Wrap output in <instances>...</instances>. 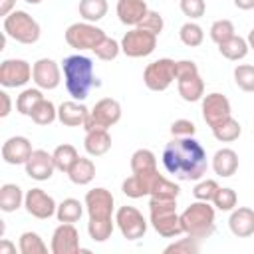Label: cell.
<instances>
[{
    "label": "cell",
    "instance_id": "1",
    "mask_svg": "<svg viewBox=\"0 0 254 254\" xmlns=\"http://www.w3.org/2000/svg\"><path fill=\"white\" fill-rule=\"evenodd\" d=\"M163 165L179 181H200L206 175L208 157L194 137H173L163 149Z\"/></svg>",
    "mask_w": 254,
    "mask_h": 254
},
{
    "label": "cell",
    "instance_id": "2",
    "mask_svg": "<svg viewBox=\"0 0 254 254\" xmlns=\"http://www.w3.org/2000/svg\"><path fill=\"white\" fill-rule=\"evenodd\" d=\"M62 71H64V81H65L67 93L77 101H83L93 87L101 85V81L93 73V62L87 56L73 54V56L64 58Z\"/></svg>",
    "mask_w": 254,
    "mask_h": 254
},
{
    "label": "cell",
    "instance_id": "3",
    "mask_svg": "<svg viewBox=\"0 0 254 254\" xmlns=\"http://www.w3.org/2000/svg\"><path fill=\"white\" fill-rule=\"evenodd\" d=\"M181 226L183 234L192 236L196 240L212 236L216 228L214 218V206L208 204V200H194L181 212Z\"/></svg>",
    "mask_w": 254,
    "mask_h": 254
},
{
    "label": "cell",
    "instance_id": "4",
    "mask_svg": "<svg viewBox=\"0 0 254 254\" xmlns=\"http://www.w3.org/2000/svg\"><path fill=\"white\" fill-rule=\"evenodd\" d=\"M149 214L153 228L165 236L175 238L183 234L181 214L177 212V198H149Z\"/></svg>",
    "mask_w": 254,
    "mask_h": 254
},
{
    "label": "cell",
    "instance_id": "5",
    "mask_svg": "<svg viewBox=\"0 0 254 254\" xmlns=\"http://www.w3.org/2000/svg\"><path fill=\"white\" fill-rule=\"evenodd\" d=\"M2 26H4V34L8 38H12L18 44H26V46L36 44L42 34L40 24L24 10H14L8 16H4Z\"/></svg>",
    "mask_w": 254,
    "mask_h": 254
},
{
    "label": "cell",
    "instance_id": "6",
    "mask_svg": "<svg viewBox=\"0 0 254 254\" xmlns=\"http://www.w3.org/2000/svg\"><path fill=\"white\" fill-rule=\"evenodd\" d=\"M177 89L179 95L189 103L200 101L204 97V81L192 60L177 62Z\"/></svg>",
    "mask_w": 254,
    "mask_h": 254
},
{
    "label": "cell",
    "instance_id": "7",
    "mask_svg": "<svg viewBox=\"0 0 254 254\" xmlns=\"http://www.w3.org/2000/svg\"><path fill=\"white\" fill-rule=\"evenodd\" d=\"M143 81L151 91H165L173 81H177V62L171 58L151 62L143 71Z\"/></svg>",
    "mask_w": 254,
    "mask_h": 254
},
{
    "label": "cell",
    "instance_id": "8",
    "mask_svg": "<svg viewBox=\"0 0 254 254\" xmlns=\"http://www.w3.org/2000/svg\"><path fill=\"white\" fill-rule=\"evenodd\" d=\"M64 36H65V42L69 48L83 52V50H93L97 44H101L105 38V32L101 28H97L95 24L83 20V22H75V24L67 26Z\"/></svg>",
    "mask_w": 254,
    "mask_h": 254
},
{
    "label": "cell",
    "instance_id": "9",
    "mask_svg": "<svg viewBox=\"0 0 254 254\" xmlns=\"http://www.w3.org/2000/svg\"><path fill=\"white\" fill-rule=\"evenodd\" d=\"M119 119H121V103L113 97H103L89 109V115L85 119L83 129L85 131L95 129V127L97 129H109L115 123H119Z\"/></svg>",
    "mask_w": 254,
    "mask_h": 254
},
{
    "label": "cell",
    "instance_id": "10",
    "mask_svg": "<svg viewBox=\"0 0 254 254\" xmlns=\"http://www.w3.org/2000/svg\"><path fill=\"white\" fill-rule=\"evenodd\" d=\"M157 38L159 36H155V34H151L147 30L131 28L121 38V52L127 58H147V56H151L155 52Z\"/></svg>",
    "mask_w": 254,
    "mask_h": 254
},
{
    "label": "cell",
    "instance_id": "11",
    "mask_svg": "<svg viewBox=\"0 0 254 254\" xmlns=\"http://www.w3.org/2000/svg\"><path fill=\"white\" fill-rule=\"evenodd\" d=\"M115 224L127 240H139L147 232V220L135 206H119L115 212Z\"/></svg>",
    "mask_w": 254,
    "mask_h": 254
},
{
    "label": "cell",
    "instance_id": "12",
    "mask_svg": "<svg viewBox=\"0 0 254 254\" xmlns=\"http://www.w3.org/2000/svg\"><path fill=\"white\" fill-rule=\"evenodd\" d=\"M83 204H85V210H87L91 220H109V218H113L115 198L103 187H95V189L87 190Z\"/></svg>",
    "mask_w": 254,
    "mask_h": 254
},
{
    "label": "cell",
    "instance_id": "13",
    "mask_svg": "<svg viewBox=\"0 0 254 254\" xmlns=\"http://www.w3.org/2000/svg\"><path fill=\"white\" fill-rule=\"evenodd\" d=\"M200 101H202V107H200L202 119H204V123L210 129L216 127L218 123H222L224 119H228L232 115V107H230L228 97L218 93V91H212V93L204 95Z\"/></svg>",
    "mask_w": 254,
    "mask_h": 254
},
{
    "label": "cell",
    "instance_id": "14",
    "mask_svg": "<svg viewBox=\"0 0 254 254\" xmlns=\"http://www.w3.org/2000/svg\"><path fill=\"white\" fill-rule=\"evenodd\" d=\"M32 79V65L26 60L12 58L0 64V83L4 87H22Z\"/></svg>",
    "mask_w": 254,
    "mask_h": 254
},
{
    "label": "cell",
    "instance_id": "15",
    "mask_svg": "<svg viewBox=\"0 0 254 254\" xmlns=\"http://www.w3.org/2000/svg\"><path fill=\"white\" fill-rule=\"evenodd\" d=\"M24 206L28 210V214H32L34 218H40V220H46L50 216L56 214L58 210V204L54 200L52 194H48L44 189H30L24 196Z\"/></svg>",
    "mask_w": 254,
    "mask_h": 254
},
{
    "label": "cell",
    "instance_id": "16",
    "mask_svg": "<svg viewBox=\"0 0 254 254\" xmlns=\"http://www.w3.org/2000/svg\"><path fill=\"white\" fill-rule=\"evenodd\" d=\"M32 79L40 89H56L62 81V65L52 58H40L32 65Z\"/></svg>",
    "mask_w": 254,
    "mask_h": 254
},
{
    "label": "cell",
    "instance_id": "17",
    "mask_svg": "<svg viewBox=\"0 0 254 254\" xmlns=\"http://www.w3.org/2000/svg\"><path fill=\"white\" fill-rule=\"evenodd\" d=\"M79 232L71 222H62L54 234H52V242H50V250L54 254H75L79 252Z\"/></svg>",
    "mask_w": 254,
    "mask_h": 254
},
{
    "label": "cell",
    "instance_id": "18",
    "mask_svg": "<svg viewBox=\"0 0 254 254\" xmlns=\"http://www.w3.org/2000/svg\"><path fill=\"white\" fill-rule=\"evenodd\" d=\"M24 169H26V175L30 179L40 181V183L52 179L54 171H58L56 169V163H54V155L48 153V151H44V149H34L32 155H30V159L26 161Z\"/></svg>",
    "mask_w": 254,
    "mask_h": 254
},
{
    "label": "cell",
    "instance_id": "19",
    "mask_svg": "<svg viewBox=\"0 0 254 254\" xmlns=\"http://www.w3.org/2000/svg\"><path fill=\"white\" fill-rule=\"evenodd\" d=\"M32 143L24 135H14L4 141L2 145V159L8 165H26V161L32 155Z\"/></svg>",
    "mask_w": 254,
    "mask_h": 254
},
{
    "label": "cell",
    "instance_id": "20",
    "mask_svg": "<svg viewBox=\"0 0 254 254\" xmlns=\"http://www.w3.org/2000/svg\"><path fill=\"white\" fill-rule=\"evenodd\" d=\"M115 12H117V18L121 24L137 28L143 22V18L147 16L149 6L145 0H117Z\"/></svg>",
    "mask_w": 254,
    "mask_h": 254
},
{
    "label": "cell",
    "instance_id": "21",
    "mask_svg": "<svg viewBox=\"0 0 254 254\" xmlns=\"http://www.w3.org/2000/svg\"><path fill=\"white\" fill-rule=\"evenodd\" d=\"M157 177H159V171L149 173V175H137V173H133L131 177H127V179L123 181L121 190H123V194L129 196V198H143V196H149Z\"/></svg>",
    "mask_w": 254,
    "mask_h": 254
},
{
    "label": "cell",
    "instance_id": "22",
    "mask_svg": "<svg viewBox=\"0 0 254 254\" xmlns=\"http://www.w3.org/2000/svg\"><path fill=\"white\" fill-rule=\"evenodd\" d=\"M87 115H89V109L77 99L64 101L58 107V121L62 125H65V127H83Z\"/></svg>",
    "mask_w": 254,
    "mask_h": 254
},
{
    "label": "cell",
    "instance_id": "23",
    "mask_svg": "<svg viewBox=\"0 0 254 254\" xmlns=\"http://www.w3.org/2000/svg\"><path fill=\"white\" fill-rule=\"evenodd\" d=\"M228 228L238 238H248L254 234V210L248 206H238L230 210Z\"/></svg>",
    "mask_w": 254,
    "mask_h": 254
},
{
    "label": "cell",
    "instance_id": "24",
    "mask_svg": "<svg viewBox=\"0 0 254 254\" xmlns=\"http://www.w3.org/2000/svg\"><path fill=\"white\" fill-rule=\"evenodd\" d=\"M212 171L222 177V179H228L232 177L236 171H238V153L234 149H228V147H222L214 153L212 157V163H210Z\"/></svg>",
    "mask_w": 254,
    "mask_h": 254
},
{
    "label": "cell",
    "instance_id": "25",
    "mask_svg": "<svg viewBox=\"0 0 254 254\" xmlns=\"http://www.w3.org/2000/svg\"><path fill=\"white\" fill-rule=\"evenodd\" d=\"M83 147L85 153L89 157H101L111 149V135L107 129H89L85 131V139H83Z\"/></svg>",
    "mask_w": 254,
    "mask_h": 254
},
{
    "label": "cell",
    "instance_id": "26",
    "mask_svg": "<svg viewBox=\"0 0 254 254\" xmlns=\"http://www.w3.org/2000/svg\"><path fill=\"white\" fill-rule=\"evenodd\" d=\"M67 177L73 185H79V187L89 185L95 179V163L87 157H79L73 163V167L67 171Z\"/></svg>",
    "mask_w": 254,
    "mask_h": 254
},
{
    "label": "cell",
    "instance_id": "27",
    "mask_svg": "<svg viewBox=\"0 0 254 254\" xmlns=\"http://www.w3.org/2000/svg\"><path fill=\"white\" fill-rule=\"evenodd\" d=\"M24 192L18 185L6 183L0 187V210L2 212H14L24 204Z\"/></svg>",
    "mask_w": 254,
    "mask_h": 254
},
{
    "label": "cell",
    "instance_id": "28",
    "mask_svg": "<svg viewBox=\"0 0 254 254\" xmlns=\"http://www.w3.org/2000/svg\"><path fill=\"white\" fill-rule=\"evenodd\" d=\"M248 50H250V46H248L246 38L236 36V34H234L230 40H226L224 44L218 46L220 56H224V58L230 60V62H240V60H244V58L248 56Z\"/></svg>",
    "mask_w": 254,
    "mask_h": 254
},
{
    "label": "cell",
    "instance_id": "29",
    "mask_svg": "<svg viewBox=\"0 0 254 254\" xmlns=\"http://www.w3.org/2000/svg\"><path fill=\"white\" fill-rule=\"evenodd\" d=\"M155 171H159V169H157V157H155L153 151H149V149H137L131 155V173L149 175V173H155Z\"/></svg>",
    "mask_w": 254,
    "mask_h": 254
},
{
    "label": "cell",
    "instance_id": "30",
    "mask_svg": "<svg viewBox=\"0 0 254 254\" xmlns=\"http://www.w3.org/2000/svg\"><path fill=\"white\" fill-rule=\"evenodd\" d=\"M52 155H54L56 169L62 171V173H65V175H67V171L73 167V163L79 159L77 149H75L73 145H69V143H62V145H58V147L54 149Z\"/></svg>",
    "mask_w": 254,
    "mask_h": 254
},
{
    "label": "cell",
    "instance_id": "31",
    "mask_svg": "<svg viewBox=\"0 0 254 254\" xmlns=\"http://www.w3.org/2000/svg\"><path fill=\"white\" fill-rule=\"evenodd\" d=\"M212 135L220 143H232V141H236L242 135V125L238 123V119H234L230 115L228 119H224L222 123H218L216 127H212Z\"/></svg>",
    "mask_w": 254,
    "mask_h": 254
},
{
    "label": "cell",
    "instance_id": "32",
    "mask_svg": "<svg viewBox=\"0 0 254 254\" xmlns=\"http://www.w3.org/2000/svg\"><path fill=\"white\" fill-rule=\"evenodd\" d=\"M42 99H44V93H42L40 87H28V89H24V91L18 95V99H16V111H18L20 115L30 117L32 111H34V107H36Z\"/></svg>",
    "mask_w": 254,
    "mask_h": 254
},
{
    "label": "cell",
    "instance_id": "33",
    "mask_svg": "<svg viewBox=\"0 0 254 254\" xmlns=\"http://www.w3.org/2000/svg\"><path fill=\"white\" fill-rule=\"evenodd\" d=\"M107 0H79V16L85 22H99L105 14H107Z\"/></svg>",
    "mask_w": 254,
    "mask_h": 254
},
{
    "label": "cell",
    "instance_id": "34",
    "mask_svg": "<svg viewBox=\"0 0 254 254\" xmlns=\"http://www.w3.org/2000/svg\"><path fill=\"white\" fill-rule=\"evenodd\" d=\"M83 206L77 198H64L60 204H58V210H56V216L60 222H77L83 214Z\"/></svg>",
    "mask_w": 254,
    "mask_h": 254
},
{
    "label": "cell",
    "instance_id": "35",
    "mask_svg": "<svg viewBox=\"0 0 254 254\" xmlns=\"http://www.w3.org/2000/svg\"><path fill=\"white\" fill-rule=\"evenodd\" d=\"M18 250L22 254H46L48 252V244L42 240V236L38 232L26 230L20 234V242H18Z\"/></svg>",
    "mask_w": 254,
    "mask_h": 254
},
{
    "label": "cell",
    "instance_id": "36",
    "mask_svg": "<svg viewBox=\"0 0 254 254\" xmlns=\"http://www.w3.org/2000/svg\"><path fill=\"white\" fill-rule=\"evenodd\" d=\"M30 119H32L36 125H52V123L58 119V107H56L50 99L44 97V99L34 107Z\"/></svg>",
    "mask_w": 254,
    "mask_h": 254
},
{
    "label": "cell",
    "instance_id": "37",
    "mask_svg": "<svg viewBox=\"0 0 254 254\" xmlns=\"http://www.w3.org/2000/svg\"><path fill=\"white\" fill-rule=\"evenodd\" d=\"M179 38L185 46L189 48H196L204 42V30L196 24V22H185L179 30Z\"/></svg>",
    "mask_w": 254,
    "mask_h": 254
},
{
    "label": "cell",
    "instance_id": "38",
    "mask_svg": "<svg viewBox=\"0 0 254 254\" xmlns=\"http://www.w3.org/2000/svg\"><path fill=\"white\" fill-rule=\"evenodd\" d=\"M179 192H181V187L159 173V177L155 179V185H153L149 196H153V198H177Z\"/></svg>",
    "mask_w": 254,
    "mask_h": 254
},
{
    "label": "cell",
    "instance_id": "39",
    "mask_svg": "<svg viewBox=\"0 0 254 254\" xmlns=\"http://www.w3.org/2000/svg\"><path fill=\"white\" fill-rule=\"evenodd\" d=\"M113 226H115V220L109 218V220H91L87 222V234L93 242H105L107 238H111V232H113Z\"/></svg>",
    "mask_w": 254,
    "mask_h": 254
},
{
    "label": "cell",
    "instance_id": "40",
    "mask_svg": "<svg viewBox=\"0 0 254 254\" xmlns=\"http://www.w3.org/2000/svg\"><path fill=\"white\" fill-rule=\"evenodd\" d=\"M208 34H210V40H212L216 46H220V44H224L226 40H230V38L236 34V30H234V24H232V20H226V18H222V20H216V22H212V26H210Z\"/></svg>",
    "mask_w": 254,
    "mask_h": 254
},
{
    "label": "cell",
    "instance_id": "41",
    "mask_svg": "<svg viewBox=\"0 0 254 254\" xmlns=\"http://www.w3.org/2000/svg\"><path fill=\"white\" fill-rule=\"evenodd\" d=\"M212 204L216 210H222V212H228V210H234L236 204H238V194L236 190H232L230 187H220L212 198Z\"/></svg>",
    "mask_w": 254,
    "mask_h": 254
},
{
    "label": "cell",
    "instance_id": "42",
    "mask_svg": "<svg viewBox=\"0 0 254 254\" xmlns=\"http://www.w3.org/2000/svg\"><path fill=\"white\" fill-rule=\"evenodd\" d=\"M234 83L242 91L254 93V65H250V64H238L234 67Z\"/></svg>",
    "mask_w": 254,
    "mask_h": 254
},
{
    "label": "cell",
    "instance_id": "43",
    "mask_svg": "<svg viewBox=\"0 0 254 254\" xmlns=\"http://www.w3.org/2000/svg\"><path fill=\"white\" fill-rule=\"evenodd\" d=\"M91 52L95 54V58H99V60H103V62H111V60H115V58L119 56V52H121V42H117V40L105 36L103 42L97 44Z\"/></svg>",
    "mask_w": 254,
    "mask_h": 254
},
{
    "label": "cell",
    "instance_id": "44",
    "mask_svg": "<svg viewBox=\"0 0 254 254\" xmlns=\"http://www.w3.org/2000/svg\"><path fill=\"white\" fill-rule=\"evenodd\" d=\"M218 189L220 187H218V183L214 179H200L194 185V189H192V196L196 200H208V202H212V198H214V194H216Z\"/></svg>",
    "mask_w": 254,
    "mask_h": 254
},
{
    "label": "cell",
    "instance_id": "45",
    "mask_svg": "<svg viewBox=\"0 0 254 254\" xmlns=\"http://www.w3.org/2000/svg\"><path fill=\"white\" fill-rule=\"evenodd\" d=\"M167 254H196L198 252V240L192 238V236H187V238H179L175 240L173 244H169L165 248Z\"/></svg>",
    "mask_w": 254,
    "mask_h": 254
},
{
    "label": "cell",
    "instance_id": "46",
    "mask_svg": "<svg viewBox=\"0 0 254 254\" xmlns=\"http://www.w3.org/2000/svg\"><path fill=\"white\" fill-rule=\"evenodd\" d=\"M179 6H181V12L190 20L202 18L204 12H206V2L204 0H179Z\"/></svg>",
    "mask_w": 254,
    "mask_h": 254
},
{
    "label": "cell",
    "instance_id": "47",
    "mask_svg": "<svg viewBox=\"0 0 254 254\" xmlns=\"http://www.w3.org/2000/svg\"><path fill=\"white\" fill-rule=\"evenodd\" d=\"M137 28H141V30H147V32H151V34L159 36V34L163 32V28H165V20H163V16H161L159 12H155V10H149V12H147V16L143 18V22H141Z\"/></svg>",
    "mask_w": 254,
    "mask_h": 254
},
{
    "label": "cell",
    "instance_id": "48",
    "mask_svg": "<svg viewBox=\"0 0 254 254\" xmlns=\"http://www.w3.org/2000/svg\"><path fill=\"white\" fill-rule=\"evenodd\" d=\"M196 125L190 119H177L171 123V135L173 137H194Z\"/></svg>",
    "mask_w": 254,
    "mask_h": 254
},
{
    "label": "cell",
    "instance_id": "49",
    "mask_svg": "<svg viewBox=\"0 0 254 254\" xmlns=\"http://www.w3.org/2000/svg\"><path fill=\"white\" fill-rule=\"evenodd\" d=\"M0 99H2V109H0V117H8L12 111V99L6 91H0Z\"/></svg>",
    "mask_w": 254,
    "mask_h": 254
},
{
    "label": "cell",
    "instance_id": "50",
    "mask_svg": "<svg viewBox=\"0 0 254 254\" xmlns=\"http://www.w3.org/2000/svg\"><path fill=\"white\" fill-rule=\"evenodd\" d=\"M16 0H0V16H8L10 12H14Z\"/></svg>",
    "mask_w": 254,
    "mask_h": 254
},
{
    "label": "cell",
    "instance_id": "51",
    "mask_svg": "<svg viewBox=\"0 0 254 254\" xmlns=\"http://www.w3.org/2000/svg\"><path fill=\"white\" fill-rule=\"evenodd\" d=\"M12 252H16V246L10 240L2 238V242H0V254H12Z\"/></svg>",
    "mask_w": 254,
    "mask_h": 254
},
{
    "label": "cell",
    "instance_id": "52",
    "mask_svg": "<svg viewBox=\"0 0 254 254\" xmlns=\"http://www.w3.org/2000/svg\"><path fill=\"white\" fill-rule=\"evenodd\" d=\"M234 6L238 10H254V0H234Z\"/></svg>",
    "mask_w": 254,
    "mask_h": 254
},
{
    "label": "cell",
    "instance_id": "53",
    "mask_svg": "<svg viewBox=\"0 0 254 254\" xmlns=\"http://www.w3.org/2000/svg\"><path fill=\"white\" fill-rule=\"evenodd\" d=\"M246 42H248V46H250V50H254V28L248 32V38H246Z\"/></svg>",
    "mask_w": 254,
    "mask_h": 254
},
{
    "label": "cell",
    "instance_id": "54",
    "mask_svg": "<svg viewBox=\"0 0 254 254\" xmlns=\"http://www.w3.org/2000/svg\"><path fill=\"white\" fill-rule=\"evenodd\" d=\"M24 2H28V4H40L42 0H24Z\"/></svg>",
    "mask_w": 254,
    "mask_h": 254
}]
</instances>
